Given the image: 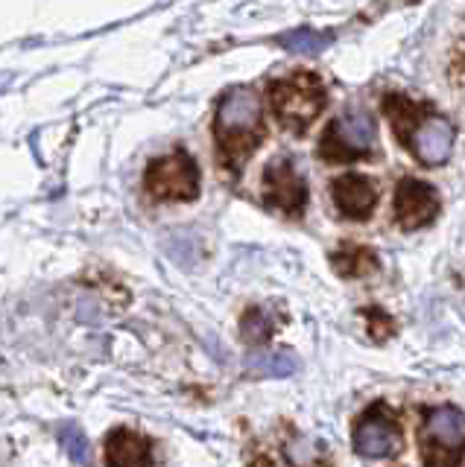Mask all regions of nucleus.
Instances as JSON below:
<instances>
[{
    "label": "nucleus",
    "mask_w": 465,
    "mask_h": 467,
    "mask_svg": "<svg viewBox=\"0 0 465 467\" xmlns=\"http://www.w3.org/2000/svg\"><path fill=\"white\" fill-rule=\"evenodd\" d=\"M214 138L228 170H240L264 138V114L252 88H231L214 114Z\"/></svg>",
    "instance_id": "f257e3e1"
},
{
    "label": "nucleus",
    "mask_w": 465,
    "mask_h": 467,
    "mask_svg": "<svg viewBox=\"0 0 465 467\" xmlns=\"http://www.w3.org/2000/svg\"><path fill=\"white\" fill-rule=\"evenodd\" d=\"M418 450L425 467H460L465 452V412L457 406H430L418 427Z\"/></svg>",
    "instance_id": "f03ea898"
},
{
    "label": "nucleus",
    "mask_w": 465,
    "mask_h": 467,
    "mask_svg": "<svg viewBox=\"0 0 465 467\" xmlns=\"http://www.w3.org/2000/svg\"><path fill=\"white\" fill-rule=\"evenodd\" d=\"M325 85L313 73H293L269 88L275 117L290 131H304L325 109Z\"/></svg>",
    "instance_id": "7ed1b4c3"
},
{
    "label": "nucleus",
    "mask_w": 465,
    "mask_h": 467,
    "mask_svg": "<svg viewBox=\"0 0 465 467\" xmlns=\"http://www.w3.org/2000/svg\"><path fill=\"white\" fill-rule=\"evenodd\" d=\"M372 146L375 120L363 111H348L328 123L322 140H319V155L325 161H333V164H343V161H354L372 152Z\"/></svg>",
    "instance_id": "20e7f679"
},
{
    "label": "nucleus",
    "mask_w": 465,
    "mask_h": 467,
    "mask_svg": "<svg viewBox=\"0 0 465 467\" xmlns=\"http://www.w3.org/2000/svg\"><path fill=\"white\" fill-rule=\"evenodd\" d=\"M147 190L162 202H187L199 193V170L191 155L185 152H170L150 164L147 179H143Z\"/></svg>",
    "instance_id": "39448f33"
},
{
    "label": "nucleus",
    "mask_w": 465,
    "mask_h": 467,
    "mask_svg": "<svg viewBox=\"0 0 465 467\" xmlns=\"http://www.w3.org/2000/svg\"><path fill=\"white\" fill-rule=\"evenodd\" d=\"M354 450L366 459H384L401 450L398 418L384 403H375L354 423Z\"/></svg>",
    "instance_id": "423d86ee"
},
{
    "label": "nucleus",
    "mask_w": 465,
    "mask_h": 467,
    "mask_svg": "<svg viewBox=\"0 0 465 467\" xmlns=\"http://www.w3.org/2000/svg\"><path fill=\"white\" fill-rule=\"evenodd\" d=\"M392 208H396V219L401 228H425L430 225L436 213H439L442 202H439V193L425 184L418 179H404L396 190V202H392Z\"/></svg>",
    "instance_id": "0eeeda50"
},
{
    "label": "nucleus",
    "mask_w": 465,
    "mask_h": 467,
    "mask_svg": "<svg viewBox=\"0 0 465 467\" xmlns=\"http://www.w3.org/2000/svg\"><path fill=\"white\" fill-rule=\"evenodd\" d=\"M264 199L269 208L287 216H299L308 202V187L299 179V172L290 167V161H272L264 172Z\"/></svg>",
    "instance_id": "6e6552de"
},
{
    "label": "nucleus",
    "mask_w": 465,
    "mask_h": 467,
    "mask_svg": "<svg viewBox=\"0 0 465 467\" xmlns=\"http://www.w3.org/2000/svg\"><path fill=\"white\" fill-rule=\"evenodd\" d=\"M407 146H410L421 164L439 167L450 158V150H454V126H450L445 117L430 114L428 120L416 129V135Z\"/></svg>",
    "instance_id": "1a4fd4ad"
},
{
    "label": "nucleus",
    "mask_w": 465,
    "mask_h": 467,
    "mask_svg": "<svg viewBox=\"0 0 465 467\" xmlns=\"http://www.w3.org/2000/svg\"><path fill=\"white\" fill-rule=\"evenodd\" d=\"M333 202H337L343 216L366 219L375 211V202H377L372 179H366V175H360V172L340 175V179L333 182Z\"/></svg>",
    "instance_id": "9d476101"
},
{
    "label": "nucleus",
    "mask_w": 465,
    "mask_h": 467,
    "mask_svg": "<svg viewBox=\"0 0 465 467\" xmlns=\"http://www.w3.org/2000/svg\"><path fill=\"white\" fill-rule=\"evenodd\" d=\"M106 462L109 467H150L153 447L141 432L121 427L106 438Z\"/></svg>",
    "instance_id": "9b49d317"
},
{
    "label": "nucleus",
    "mask_w": 465,
    "mask_h": 467,
    "mask_svg": "<svg viewBox=\"0 0 465 467\" xmlns=\"http://www.w3.org/2000/svg\"><path fill=\"white\" fill-rule=\"evenodd\" d=\"M384 111H386L389 123H392V131L401 138V143H410V138L416 135V129L430 117L425 106H418L416 99L404 97V94H389L384 99Z\"/></svg>",
    "instance_id": "f8f14e48"
},
{
    "label": "nucleus",
    "mask_w": 465,
    "mask_h": 467,
    "mask_svg": "<svg viewBox=\"0 0 465 467\" xmlns=\"http://www.w3.org/2000/svg\"><path fill=\"white\" fill-rule=\"evenodd\" d=\"M333 263V269H337L343 277H363V275H369L375 272V254L369 252V248H363V245H345L340 248V252H333L331 257Z\"/></svg>",
    "instance_id": "ddd939ff"
},
{
    "label": "nucleus",
    "mask_w": 465,
    "mask_h": 467,
    "mask_svg": "<svg viewBox=\"0 0 465 467\" xmlns=\"http://www.w3.org/2000/svg\"><path fill=\"white\" fill-rule=\"evenodd\" d=\"M331 41V36L325 33H316V29H293V33L281 36V44L287 50H296V53H316L319 47H325Z\"/></svg>",
    "instance_id": "4468645a"
},
{
    "label": "nucleus",
    "mask_w": 465,
    "mask_h": 467,
    "mask_svg": "<svg viewBox=\"0 0 465 467\" xmlns=\"http://www.w3.org/2000/svg\"><path fill=\"white\" fill-rule=\"evenodd\" d=\"M59 438H62V444H65L70 459H74L79 467H91V444H89V438H85V432L79 427H65L59 432Z\"/></svg>",
    "instance_id": "2eb2a0df"
},
{
    "label": "nucleus",
    "mask_w": 465,
    "mask_h": 467,
    "mask_svg": "<svg viewBox=\"0 0 465 467\" xmlns=\"http://www.w3.org/2000/svg\"><path fill=\"white\" fill-rule=\"evenodd\" d=\"M269 333H272V321L264 316V310H255L252 306V310L243 316V336L249 342H264Z\"/></svg>",
    "instance_id": "dca6fc26"
},
{
    "label": "nucleus",
    "mask_w": 465,
    "mask_h": 467,
    "mask_svg": "<svg viewBox=\"0 0 465 467\" xmlns=\"http://www.w3.org/2000/svg\"><path fill=\"white\" fill-rule=\"evenodd\" d=\"M366 318H369V330L375 333V339H386V336L392 333V318L381 310H366Z\"/></svg>",
    "instance_id": "f3484780"
}]
</instances>
